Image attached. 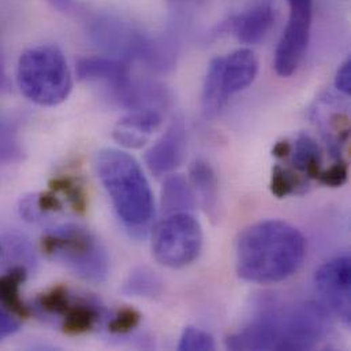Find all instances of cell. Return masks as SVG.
Wrapping results in <instances>:
<instances>
[{
	"label": "cell",
	"instance_id": "obj_1",
	"mask_svg": "<svg viewBox=\"0 0 351 351\" xmlns=\"http://www.w3.org/2000/svg\"><path fill=\"white\" fill-rule=\"evenodd\" d=\"M328 330V311L323 305L268 301L250 324L227 338L226 346L234 351L312 350Z\"/></svg>",
	"mask_w": 351,
	"mask_h": 351
},
{
	"label": "cell",
	"instance_id": "obj_2",
	"mask_svg": "<svg viewBox=\"0 0 351 351\" xmlns=\"http://www.w3.org/2000/svg\"><path fill=\"white\" fill-rule=\"evenodd\" d=\"M305 256L306 241L297 227L283 220H263L238 237L237 274L250 283H279L300 269Z\"/></svg>",
	"mask_w": 351,
	"mask_h": 351
},
{
	"label": "cell",
	"instance_id": "obj_3",
	"mask_svg": "<svg viewBox=\"0 0 351 351\" xmlns=\"http://www.w3.org/2000/svg\"><path fill=\"white\" fill-rule=\"evenodd\" d=\"M97 176L128 231L145 237L155 215V201L138 162L125 151L101 149L96 156Z\"/></svg>",
	"mask_w": 351,
	"mask_h": 351
},
{
	"label": "cell",
	"instance_id": "obj_4",
	"mask_svg": "<svg viewBox=\"0 0 351 351\" xmlns=\"http://www.w3.org/2000/svg\"><path fill=\"white\" fill-rule=\"evenodd\" d=\"M92 41L110 56L126 62L137 60L166 73L176 64L174 45L169 38L151 37L117 16H96L89 27Z\"/></svg>",
	"mask_w": 351,
	"mask_h": 351
},
{
	"label": "cell",
	"instance_id": "obj_5",
	"mask_svg": "<svg viewBox=\"0 0 351 351\" xmlns=\"http://www.w3.org/2000/svg\"><path fill=\"white\" fill-rule=\"evenodd\" d=\"M16 82L22 95L43 107L66 101L73 89V77L62 49L41 44L25 49L16 67Z\"/></svg>",
	"mask_w": 351,
	"mask_h": 351
},
{
	"label": "cell",
	"instance_id": "obj_6",
	"mask_svg": "<svg viewBox=\"0 0 351 351\" xmlns=\"http://www.w3.org/2000/svg\"><path fill=\"white\" fill-rule=\"evenodd\" d=\"M43 249L84 280L101 283L108 275L110 258L104 246L92 232L77 224L48 230L43 238Z\"/></svg>",
	"mask_w": 351,
	"mask_h": 351
},
{
	"label": "cell",
	"instance_id": "obj_7",
	"mask_svg": "<svg viewBox=\"0 0 351 351\" xmlns=\"http://www.w3.org/2000/svg\"><path fill=\"white\" fill-rule=\"evenodd\" d=\"M258 59L252 49H237L215 58L204 80L201 107L205 118L217 117L231 96L246 89L256 80Z\"/></svg>",
	"mask_w": 351,
	"mask_h": 351
},
{
	"label": "cell",
	"instance_id": "obj_8",
	"mask_svg": "<svg viewBox=\"0 0 351 351\" xmlns=\"http://www.w3.org/2000/svg\"><path fill=\"white\" fill-rule=\"evenodd\" d=\"M201 247V224L189 212L169 215L154 231L152 252L165 267L183 268L191 264L198 257Z\"/></svg>",
	"mask_w": 351,
	"mask_h": 351
},
{
	"label": "cell",
	"instance_id": "obj_9",
	"mask_svg": "<svg viewBox=\"0 0 351 351\" xmlns=\"http://www.w3.org/2000/svg\"><path fill=\"white\" fill-rule=\"evenodd\" d=\"M290 16L278 43L274 67L278 75L291 77L300 67L311 38L313 0H287Z\"/></svg>",
	"mask_w": 351,
	"mask_h": 351
},
{
	"label": "cell",
	"instance_id": "obj_10",
	"mask_svg": "<svg viewBox=\"0 0 351 351\" xmlns=\"http://www.w3.org/2000/svg\"><path fill=\"white\" fill-rule=\"evenodd\" d=\"M75 70L80 81L100 84L106 89L107 97L118 106H122L136 82L130 62L110 55L81 58Z\"/></svg>",
	"mask_w": 351,
	"mask_h": 351
},
{
	"label": "cell",
	"instance_id": "obj_11",
	"mask_svg": "<svg viewBox=\"0 0 351 351\" xmlns=\"http://www.w3.org/2000/svg\"><path fill=\"white\" fill-rule=\"evenodd\" d=\"M323 306L343 324H351V261L349 256L326 261L315 275Z\"/></svg>",
	"mask_w": 351,
	"mask_h": 351
},
{
	"label": "cell",
	"instance_id": "obj_12",
	"mask_svg": "<svg viewBox=\"0 0 351 351\" xmlns=\"http://www.w3.org/2000/svg\"><path fill=\"white\" fill-rule=\"evenodd\" d=\"M186 155V128L176 117L165 134L145 154V163L154 176H167L176 170Z\"/></svg>",
	"mask_w": 351,
	"mask_h": 351
},
{
	"label": "cell",
	"instance_id": "obj_13",
	"mask_svg": "<svg viewBox=\"0 0 351 351\" xmlns=\"http://www.w3.org/2000/svg\"><path fill=\"white\" fill-rule=\"evenodd\" d=\"M163 123L162 111L154 108L132 110L114 128V140L129 149H140Z\"/></svg>",
	"mask_w": 351,
	"mask_h": 351
},
{
	"label": "cell",
	"instance_id": "obj_14",
	"mask_svg": "<svg viewBox=\"0 0 351 351\" xmlns=\"http://www.w3.org/2000/svg\"><path fill=\"white\" fill-rule=\"evenodd\" d=\"M275 23V8L269 0H258L230 21V29L243 44H257Z\"/></svg>",
	"mask_w": 351,
	"mask_h": 351
},
{
	"label": "cell",
	"instance_id": "obj_15",
	"mask_svg": "<svg viewBox=\"0 0 351 351\" xmlns=\"http://www.w3.org/2000/svg\"><path fill=\"white\" fill-rule=\"evenodd\" d=\"M190 184L205 212L212 220H216L219 217V183L208 162L202 159L193 162L190 166Z\"/></svg>",
	"mask_w": 351,
	"mask_h": 351
},
{
	"label": "cell",
	"instance_id": "obj_16",
	"mask_svg": "<svg viewBox=\"0 0 351 351\" xmlns=\"http://www.w3.org/2000/svg\"><path fill=\"white\" fill-rule=\"evenodd\" d=\"M103 311L100 305L89 298L74 300L62 316V328L67 334H85L96 327Z\"/></svg>",
	"mask_w": 351,
	"mask_h": 351
},
{
	"label": "cell",
	"instance_id": "obj_17",
	"mask_svg": "<svg viewBox=\"0 0 351 351\" xmlns=\"http://www.w3.org/2000/svg\"><path fill=\"white\" fill-rule=\"evenodd\" d=\"M291 165L297 173L317 179L323 170V155L319 144L308 134H300L291 145Z\"/></svg>",
	"mask_w": 351,
	"mask_h": 351
},
{
	"label": "cell",
	"instance_id": "obj_18",
	"mask_svg": "<svg viewBox=\"0 0 351 351\" xmlns=\"http://www.w3.org/2000/svg\"><path fill=\"white\" fill-rule=\"evenodd\" d=\"M26 267H10L7 272L0 275V302L18 317H26L30 313L27 305L21 298V286L26 280Z\"/></svg>",
	"mask_w": 351,
	"mask_h": 351
},
{
	"label": "cell",
	"instance_id": "obj_19",
	"mask_svg": "<svg viewBox=\"0 0 351 351\" xmlns=\"http://www.w3.org/2000/svg\"><path fill=\"white\" fill-rule=\"evenodd\" d=\"M162 206L167 215L194 209L195 194L191 184L182 176H169L162 190Z\"/></svg>",
	"mask_w": 351,
	"mask_h": 351
},
{
	"label": "cell",
	"instance_id": "obj_20",
	"mask_svg": "<svg viewBox=\"0 0 351 351\" xmlns=\"http://www.w3.org/2000/svg\"><path fill=\"white\" fill-rule=\"evenodd\" d=\"M162 291V280L147 267L136 268L126 279L122 293L129 297H156Z\"/></svg>",
	"mask_w": 351,
	"mask_h": 351
},
{
	"label": "cell",
	"instance_id": "obj_21",
	"mask_svg": "<svg viewBox=\"0 0 351 351\" xmlns=\"http://www.w3.org/2000/svg\"><path fill=\"white\" fill-rule=\"evenodd\" d=\"M71 301H73V297L69 293V290L59 286L41 294L32 305V309L38 316H44L49 319H53V317L62 319V316L66 313L67 308L70 306Z\"/></svg>",
	"mask_w": 351,
	"mask_h": 351
},
{
	"label": "cell",
	"instance_id": "obj_22",
	"mask_svg": "<svg viewBox=\"0 0 351 351\" xmlns=\"http://www.w3.org/2000/svg\"><path fill=\"white\" fill-rule=\"evenodd\" d=\"M269 189L275 197L283 198L294 193H302L306 189V180L295 170L275 166L271 176Z\"/></svg>",
	"mask_w": 351,
	"mask_h": 351
},
{
	"label": "cell",
	"instance_id": "obj_23",
	"mask_svg": "<svg viewBox=\"0 0 351 351\" xmlns=\"http://www.w3.org/2000/svg\"><path fill=\"white\" fill-rule=\"evenodd\" d=\"M51 189L55 193H62L69 204L78 212H84L86 209V194L84 187L73 178L62 176L56 178L51 183Z\"/></svg>",
	"mask_w": 351,
	"mask_h": 351
},
{
	"label": "cell",
	"instance_id": "obj_24",
	"mask_svg": "<svg viewBox=\"0 0 351 351\" xmlns=\"http://www.w3.org/2000/svg\"><path fill=\"white\" fill-rule=\"evenodd\" d=\"M22 156V147L12 123L0 117V160L15 162Z\"/></svg>",
	"mask_w": 351,
	"mask_h": 351
},
{
	"label": "cell",
	"instance_id": "obj_25",
	"mask_svg": "<svg viewBox=\"0 0 351 351\" xmlns=\"http://www.w3.org/2000/svg\"><path fill=\"white\" fill-rule=\"evenodd\" d=\"M179 351H212L215 350L213 338L195 327H187L183 330L178 345Z\"/></svg>",
	"mask_w": 351,
	"mask_h": 351
},
{
	"label": "cell",
	"instance_id": "obj_26",
	"mask_svg": "<svg viewBox=\"0 0 351 351\" xmlns=\"http://www.w3.org/2000/svg\"><path fill=\"white\" fill-rule=\"evenodd\" d=\"M141 322V315L130 308L119 311L108 324V330L114 334H128Z\"/></svg>",
	"mask_w": 351,
	"mask_h": 351
},
{
	"label": "cell",
	"instance_id": "obj_27",
	"mask_svg": "<svg viewBox=\"0 0 351 351\" xmlns=\"http://www.w3.org/2000/svg\"><path fill=\"white\" fill-rule=\"evenodd\" d=\"M348 176H349V166L346 165V162L339 160L335 165H332L328 170H322L317 180L330 187H339L346 183Z\"/></svg>",
	"mask_w": 351,
	"mask_h": 351
},
{
	"label": "cell",
	"instance_id": "obj_28",
	"mask_svg": "<svg viewBox=\"0 0 351 351\" xmlns=\"http://www.w3.org/2000/svg\"><path fill=\"white\" fill-rule=\"evenodd\" d=\"M18 330L19 322L16 319V315H14L0 302V341L14 335Z\"/></svg>",
	"mask_w": 351,
	"mask_h": 351
},
{
	"label": "cell",
	"instance_id": "obj_29",
	"mask_svg": "<svg viewBox=\"0 0 351 351\" xmlns=\"http://www.w3.org/2000/svg\"><path fill=\"white\" fill-rule=\"evenodd\" d=\"M337 89L345 96H350L351 93V60L350 58L341 66L335 77Z\"/></svg>",
	"mask_w": 351,
	"mask_h": 351
},
{
	"label": "cell",
	"instance_id": "obj_30",
	"mask_svg": "<svg viewBox=\"0 0 351 351\" xmlns=\"http://www.w3.org/2000/svg\"><path fill=\"white\" fill-rule=\"evenodd\" d=\"M291 154V144L289 141H279L274 149H272V155L278 159H285L289 158Z\"/></svg>",
	"mask_w": 351,
	"mask_h": 351
},
{
	"label": "cell",
	"instance_id": "obj_31",
	"mask_svg": "<svg viewBox=\"0 0 351 351\" xmlns=\"http://www.w3.org/2000/svg\"><path fill=\"white\" fill-rule=\"evenodd\" d=\"M53 7H56L60 11H67L73 7V0H49Z\"/></svg>",
	"mask_w": 351,
	"mask_h": 351
},
{
	"label": "cell",
	"instance_id": "obj_32",
	"mask_svg": "<svg viewBox=\"0 0 351 351\" xmlns=\"http://www.w3.org/2000/svg\"><path fill=\"white\" fill-rule=\"evenodd\" d=\"M3 81V62H1V53H0V85Z\"/></svg>",
	"mask_w": 351,
	"mask_h": 351
},
{
	"label": "cell",
	"instance_id": "obj_33",
	"mask_svg": "<svg viewBox=\"0 0 351 351\" xmlns=\"http://www.w3.org/2000/svg\"><path fill=\"white\" fill-rule=\"evenodd\" d=\"M173 3H187V1H195V0H170Z\"/></svg>",
	"mask_w": 351,
	"mask_h": 351
}]
</instances>
